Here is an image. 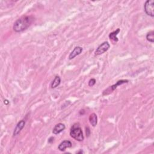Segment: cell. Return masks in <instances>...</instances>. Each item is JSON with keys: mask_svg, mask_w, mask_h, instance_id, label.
I'll use <instances>...</instances> for the list:
<instances>
[{"mask_svg": "<svg viewBox=\"0 0 154 154\" xmlns=\"http://www.w3.org/2000/svg\"><path fill=\"white\" fill-rule=\"evenodd\" d=\"M144 10L147 15L151 17L154 16V1L147 0L144 4Z\"/></svg>", "mask_w": 154, "mask_h": 154, "instance_id": "277c9868", "label": "cell"}, {"mask_svg": "<svg viewBox=\"0 0 154 154\" xmlns=\"http://www.w3.org/2000/svg\"><path fill=\"white\" fill-rule=\"evenodd\" d=\"M96 79L95 78H92V79H90L89 80V83H88L89 86L93 87V85H94L96 84Z\"/></svg>", "mask_w": 154, "mask_h": 154, "instance_id": "5bb4252c", "label": "cell"}, {"mask_svg": "<svg viewBox=\"0 0 154 154\" xmlns=\"http://www.w3.org/2000/svg\"><path fill=\"white\" fill-rule=\"evenodd\" d=\"M83 112H84V113H82V115H83L84 114V113H85L84 110H83ZM81 113H82V110H80V111H79V114H80V115H81Z\"/></svg>", "mask_w": 154, "mask_h": 154, "instance_id": "e0dca14e", "label": "cell"}, {"mask_svg": "<svg viewBox=\"0 0 154 154\" xmlns=\"http://www.w3.org/2000/svg\"><path fill=\"white\" fill-rule=\"evenodd\" d=\"M146 39H147V41L151 43L154 42V31H151L148 33V34L146 35Z\"/></svg>", "mask_w": 154, "mask_h": 154, "instance_id": "4fadbf2b", "label": "cell"}, {"mask_svg": "<svg viewBox=\"0 0 154 154\" xmlns=\"http://www.w3.org/2000/svg\"><path fill=\"white\" fill-rule=\"evenodd\" d=\"M54 137H51L48 139V143H52L54 142Z\"/></svg>", "mask_w": 154, "mask_h": 154, "instance_id": "9a60e30c", "label": "cell"}, {"mask_svg": "<svg viewBox=\"0 0 154 154\" xmlns=\"http://www.w3.org/2000/svg\"><path fill=\"white\" fill-rule=\"evenodd\" d=\"M89 122L93 127L96 126L98 123V116L96 115V114L95 113L91 114L89 116Z\"/></svg>", "mask_w": 154, "mask_h": 154, "instance_id": "8fae6325", "label": "cell"}, {"mask_svg": "<svg viewBox=\"0 0 154 154\" xmlns=\"http://www.w3.org/2000/svg\"><path fill=\"white\" fill-rule=\"evenodd\" d=\"M72 146V143H71L69 140H64L62 143H60V145L58 146V149L61 151L63 152L66 150V148H71Z\"/></svg>", "mask_w": 154, "mask_h": 154, "instance_id": "ba28073f", "label": "cell"}, {"mask_svg": "<svg viewBox=\"0 0 154 154\" xmlns=\"http://www.w3.org/2000/svg\"><path fill=\"white\" fill-rule=\"evenodd\" d=\"M83 51V49L81 46H76L75 48L73 50V51L70 53V54L68 57L69 60H72L76 57L77 56H79V54H81Z\"/></svg>", "mask_w": 154, "mask_h": 154, "instance_id": "52a82bcc", "label": "cell"}, {"mask_svg": "<svg viewBox=\"0 0 154 154\" xmlns=\"http://www.w3.org/2000/svg\"><path fill=\"white\" fill-rule=\"evenodd\" d=\"M35 21V18L33 16H22L15 22L13 26V29L16 33L22 32L28 29Z\"/></svg>", "mask_w": 154, "mask_h": 154, "instance_id": "6da1fadb", "label": "cell"}, {"mask_svg": "<svg viewBox=\"0 0 154 154\" xmlns=\"http://www.w3.org/2000/svg\"><path fill=\"white\" fill-rule=\"evenodd\" d=\"M25 125V120H20V121L16 125L14 131H13V136L15 137V136H18L19 134L21 132L22 129L24 128Z\"/></svg>", "mask_w": 154, "mask_h": 154, "instance_id": "8992f818", "label": "cell"}, {"mask_svg": "<svg viewBox=\"0 0 154 154\" xmlns=\"http://www.w3.org/2000/svg\"><path fill=\"white\" fill-rule=\"evenodd\" d=\"M120 32V28H117L116 30L110 33L109 34V36L110 39L112 41L115 42L116 43L117 42L119 41V39H118L117 36L118 35V34Z\"/></svg>", "mask_w": 154, "mask_h": 154, "instance_id": "30bf717a", "label": "cell"}, {"mask_svg": "<svg viewBox=\"0 0 154 154\" xmlns=\"http://www.w3.org/2000/svg\"><path fill=\"white\" fill-rule=\"evenodd\" d=\"M84 152L82 150H80L79 152H77V153H83Z\"/></svg>", "mask_w": 154, "mask_h": 154, "instance_id": "ac0fdd59", "label": "cell"}, {"mask_svg": "<svg viewBox=\"0 0 154 154\" xmlns=\"http://www.w3.org/2000/svg\"><path fill=\"white\" fill-rule=\"evenodd\" d=\"M110 48V45L108 42H104L100 45L95 52V56H100L108 51Z\"/></svg>", "mask_w": 154, "mask_h": 154, "instance_id": "5b68a950", "label": "cell"}, {"mask_svg": "<svg viewBox=\"0 0 154 154\" xmlns=\"http://www.w3.org/2000/svg\"><path fill=\"white\" fill-rule=\"evenodd\" d=\"M60 83H61V78H60L59 76H56L51 84V88L55 89L57 88V87L60 84Z\"/></svg>", "mask_w": 154, "mask_h": 154, "instance_id": "7c38bea8", "label": "cell"}, {"mask_svg": "<svg viewBox=\"0 0 154 154\" xmlns=\"http://www.w3.org/2000/svg\"><path fill=\"white\" fill-rule=\"evenodd\" d=\"M128 82H129V81L128 79H120V80H119L118 81L116 82V84L112 85L111 86H110L109 88H108L107 89L104 90V92L102 93V95L104 96L108 95L110 94V93H111L113 91H115L117 88V87L119 85H120L125 84V83H128Z\"/></svg>", "mask_w": 154, "mask_h": 154, "instance_id": "3957f363", "label": "cell"}, {"mask_svg": "<svg viewBox=\"0 0 154 154\" xmlns=\"http://www.w3.org/2000/svg\"><path fill=\"white\" fill-rule=\"evenodd\" d=\"M70 136L78 142L83 141L84 138L83 132L79 123H75L72 126L70 130Z\"/></svg>", "mask_w": 154, "mask_h": 154, "instance_id": "7a4b0ae2", "label": "cell"}, {"mask_svg": "<svg viewBox=\"0 0 154 154\" xmlns=\"http://www.w3.org/2000/svg\"><path fill=\"white\" fill-rule=\"evenodd\" d=\"M65 128H66V126H65L64 124H63L62 123H57V125H55L54 128H53L52 133L54 135H57V134H58L63 132L65 130Z\"/></svg>", "mask_w": 154, "mask_h": 154, "instance_id": "9c48e42d", "label": "cell"}, {"mask_svg": "<svg viewBox=\"0 0 154 154\" xmlns=\"http://www.w3.org/2000/svg\"><path fill=\"white\" fill-rule=\"evenodd\" d=\"M4 104H5V105H7L9 104V101H8L7 99H5V100H4Z\"/></svg>", "mask_w": 154, "mask_h": 154, "instance_id": "2e32d148", "label": "cell"}]
</instances>
